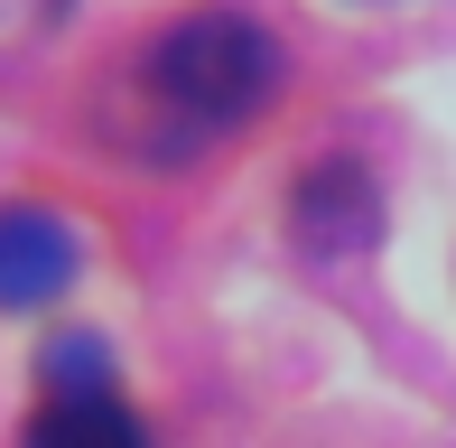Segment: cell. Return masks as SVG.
Here are the masks:
<instances>
[{"label":"cell","mask_w":456,"mask_h":448,"mask_svg":"<svg viewBox=\"0 0 456 448\" xmlns=\"http://www.w3.org/2000/svg\"><path fill=\"white\" fill-rule=\"evenodd\" d=\"M75 224L47 215V206H10L0 215V309H47V299H66L75 280Z\"/></svg>","instance_id":"2"},{"label":"cell","mask_w":456,"mask_h":448,"mask_svg":"<svg viewBox=\"0 0 456 448\" xmlns=\"http://www.w3.org/2000/svg\"><path fill=\"white\" fill-rule=\"evenodd\" d=\"M280 75H289V66H280L271 29H252L242 10H196V19H177V29L131 66V94H140V112H150V131H140V140H150V159H186V140L252 121V112L280 94ZM140 140H131V150H140Z\"/></svg>","instance_id":"1"},{"label":"cell","mask_w":456,"mask_h":448,"mask_svg":"<svg viewBox=\"0 0 456 448\" xmlns=\"http://www.w3.org/2000/svg\"><path fill=\"white\" fill-rule=\"evenodd\" d=\"M47 402H112V345L102 336H56L47 345Z\"/></svg>","instance_id":"5"},{"label":"cell","mask_w":456,"mask_h":448,"mask_svg":"<svg viewBox=\"0 0 456 448\" xmlns=\"http://www.w3.org/2000/svg\"><path fill=\"white\" fill-rule=\"evenodd\" d=\"M298 224H307V243H372V187H363V169H317L298 187Z\"/></svg>","instance_id":"3"},{"label":"cell","mask_w":456,"mask_h":448,"mask_svg":"<svg viewBox=\"0 0 456 448\" xmlns=\"http://www.w3.org/2000/svg\"><path fill=\"white\" fill-rule=\"evenodd\" d=\"M28 448H150V430L121 402H47L28 420Z\"/></svg>","instance_id":"4"}]
</instances>
